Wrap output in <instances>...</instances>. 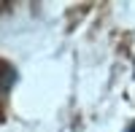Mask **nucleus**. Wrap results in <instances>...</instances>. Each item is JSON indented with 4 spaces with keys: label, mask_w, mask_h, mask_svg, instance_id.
Listing matches in <instances>:
<instances>
[{
    "label": "nucleus",
    "mask_w": 135,
    "mask_h": 132,
    "mask_svg": "<svg viewBox=\"0 0 135 132\" xmlns=\"http://www.w3.org/2000/svg\"><path fill=\"white\" fill-rule=\"evenodd\" d=\"M127 132H135V121H132V127H127Z\"/></svg>",
    "instance_id": "obj_1"
}]
</instances>
